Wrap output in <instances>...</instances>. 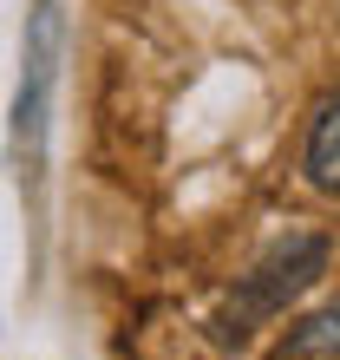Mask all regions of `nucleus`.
Masks as SVG:
<instances>
[{
	"label": "nucleus",
	"mask_w": 340,
	"mask_h": 360,
	"mask_svg": "<svg viewBox=\"0 0 340 360\" xmlns=\"http://www.w3.org/2000/svg\"><path fill=\"white\" fill-rule=\"evenodd\" d=\"M53 72H59V7L39 0L33 27H27V59H20V92H13V171H20V184H39V164H46Z\"/></svg>",
	"instance_id": "f257e3e1"
},
{
	"label": "nucleus",
	"mask_w": 340,
	"mask_h": 360,
	"mask_svg": "<svg viewBox=\"0 0 340 360\" xmlns=\"http://www.w3.org/2000/svg\"><path fill=\"white\" fill-rule=\"evenodd\" d=\"M321 275H327V236H288L282 249H268V256L255 262V275L236 288L229 321H268V314H282L294 295H308Z\"/></svg>",
	"instance_id": "f03ea898"
},
{
	"label": "nucleus",
	"mask_w": 340,
	"mask_h": 360,
	"mask_svg": "<svg viewBox=\"0 0 340 360\" xmlns=\"http://www.w3.org/2000/svg\"><path fill=\"white\" fill-rule=\"evenodd\" d=\"M301 171L321 197H340V86L314 98L308 118V144H301Z\"/></svg>",
	"instance_id": "7ed1b4c3"
},
{
	"label": "nucleus",
	"mask_w": 340,
	"mask_h": 360,
	"mask_svg": "<svg viewBox=\"0 0 340 360\" xmlns=\"http://www.w3.org/2000/svg\"><path fill=\"white\" fill-rule=\"evenodd\" d=\"M275 360H340V302L321 308L314 321L288 328V341L275 347Z\"/></svg>",
	"instance_id": "20e7f679"
}]
</instances>
